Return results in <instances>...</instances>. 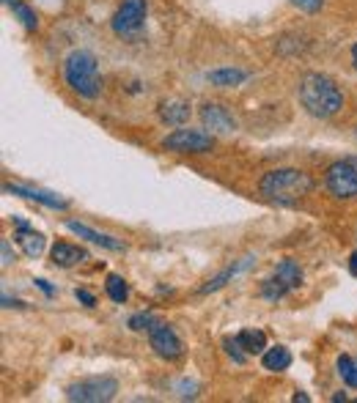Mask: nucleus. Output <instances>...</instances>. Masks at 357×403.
Here are the masks:
<instances>
[{"instance_id": "f257e3e1", "label": "nucleus", "mask_w": 357, "mask_h": 403, "mask_svg": "<svg viewBox=\"0 0 357 403\" xmlns=\"http://www.w3.org/2000/svg\"><path fill=\"white\" fill-rule=\"evenodd\" d=\"M300 101L313 118H332L344 107V91L332 77L310 72L300 80Z\"/></svg>"}, {"instance_id": "f03ea898", "label": "nucleus", "mask_w": 357, "mask_h": 403, "mask_svg": "<svg viewBox=\"0 0 357 403\" xmlns=\"http://www.w3.org/2000/svg\"><path fill=\"white\" fill-rule=\"evenodd\" d=\"M310 190H313V178L300 168H275V170H267L258 181V192L267 201L281 203V206L303 201Z\"/></svg>"}, {"instance_id": "7ed1b4c3", "label": "nucleus", "mask_w": 357, "mask_h": 403, "mask_svg": "<svg viewBox=\"0 0 357 403\" xmlns=\"http://www.w3.org/2000/svg\"><path fill=\"white\" fill-rule=\"evenodd\" d=\"M63 80L66 85L83 99H97L102 91V75H99V61L88 50L69 52L63 61Z\"/></svg>"}, {"instance_id": "20e7f679", "label": "nucleus", "mask_w": 357, "mask_h": 403, "mask_svg": "<svg viewBox=\"0 0 357 403\" xmlns=\"http://www.w3.org/2000/svg\"><path fill=\"white\" fill-rule=\"evenodd\" d=\"M327 192L338 201H352L357 198V156H344L332 162L325 173Z\"/></svg>"}, {"instance_id": "39448f33", "label": "nucleus", "mask_w": 357, "mask_h": 403, "mask_svg": "<svg viewBox=\"0 0 357 403\" xmlns=\"http://www.w3.org/2000/svg\"><path fill=\"white\" fill-rule=\"evenodd\" d=\"M119 392V381L113 376H91L80 378L66 387V398L77 403H104L113 401Z\"/></svg>"}, {"instance_id": "423d86ee", "label": "nucleus", "mask_w": 357, "mask_h": 403, "mask_svg": "<svg viewBox=\"0 0 357 403\" xmlns=\"http://www.w3.org/2000/svg\"><path fill=\"white\" fill-rule=\"evenodd\" d=\"M146 11H149L146 0H121V6L113 14V23H110L113 33L124 36V39H138L146 25Z\"/></svg>"}, {"instance_id": "0eeeda50", "label": "nucleus", "mask_w": 357, "mask_h": 403, "mask_svg": "<svg viewBox=\"0 0 357 403\" xmlns=\"http://www.w3.org/2000/svg\"><path fill=\"white\" fill-rule=\"evenodd\" d=\"M162 149L174 154H206L214 149V137L201 129H174L162 140Z\"/></svg>"}, {"instance_id": "6e6552de", "label": "nucleus", "mask_w": 357, "mask_h": 403, "mask_svg": "<svg viewBox=\"0 0 357 403\" xmlns=\"http://www.w3.org/2000/svg\"><path fill=\"white\" fill-rule=\"evenodd\" d=\"M149 346L162 359H178L184 354V346H181V340H178V335L174 332V327H168L162 321H154V327L149 329Z\"/></svg>"}, {"instance_id": "1a4fd4ad", "label": "nucleus", "mask_w": 357, "mask_h": 403, "mask_svg": "<svg viewBox=\"0 0 357 403\" xmlns=\"http://www.w3.org/2000/svg\"><path fill=\"white\" fill-rule=\"evenodd\" d=\"M201 121L209 132H220V135H229L236 129V121L226 110V104H217V101H206L201 107Z\"/></svg>"}, {"instance_id": "9d476101", "label": "nucleus", "mask_w": 357, "mask_h": 403, "mask_svg": "<svg viewBox=\"0 0 357 403\" xmlns=\"http://www.w3.org/2000/svg\"><path fill=\"white\" fill-rule=\"evenodd\" d=\"M3 190L11 192V195H20V198H25V201L42 203V206H47V209H58V211H66V209H69V201H63V198H58V195H52V192L30 190V187H17V184H3Z\"/></svg>"}, {"instance_id": "9b49d317", "label": "nucleus", "mask_w": 357, "mask_h": 403, "mask_svg": "<svg viewBox=\"0 0 357 403\" xmlns=\"http://www.w3.org/2000/svg\"><path fill=\"white\" fill-rule=\"evenodd\" d=\"M14 225H17V233H14V239H17V244L23 247L28 258H39L42 252H44V236L39 233V230H33V228L23 223V220H14Z\"/></svg>"}, {"instance_id": "f8f14e48", "label": "nucleus", "mask_w": 357, "mask_h": 403, "mask_svg": "<svg viewBox=\"0 0 357 403\" xmlns=\"http://www.w3.org/2000/svg\"><path fill=\"white\" fill-rule=\"evenodd\" d=\"M66 228L72 230V233H77L80 239H85V242H91V244H99V247H104V250H124V244L119 242V239H113V236H107V233H99V230H94V228L83 225V223H75V220H69L66 223Z\"/></svg>"}, {"instance_id": "ddd939ff", "label": "nucleus", "mask_w": 357, "mask_h": 403, "mask_svg": "<svg viewBox=\"0 0 357 403\" xmlns=\"http://www.w3.org/2000/svg\"><path fill=\"white\" fill-rule=\"evenodd\" d=\"M50 258L55 266L69 269V266H77L80 261H85L88 252L83 250V247H77V244H69V242H55L50 250Z\"/></svg>"}, {"instance_id": "4468645a", "label": "nucleus", "mask_w": 357, "mask_h": 403, "mask_svg": "<svg viewBox=\"0 0 357 403\" xmlns=\"http://www.w3.org/2000/svg\"><path fill=\"white\" fill-rule=\"evenodd\" d=\"M253 261H255L253 255H248V258L236 261L234 266H229V269H223V272H220L217 278H212V280H209V283H206V285H201V288H198V294H214V291H220V288H223L226 283H231V280L236 278L239 272H245L248 266H253Z\"/></svg>"}, {"instance_id": "2eb2a0df", "label": "nucleus", "mask_w": 357, "mask_h": 403, "mask_svg": "<svg viewBox=\"0 0 357 403\" xmlns=\"http://www.w3.org/2000/svg\"><path fill=\"white\" fill-rule=\"evenodd\" d=\"M261 365L264 371H272V373H283L291 368V352L286 346H272L261 354Z\"/></svg>"}, {"instance_id": "dca6fc26", "label": "nucleus", "mask_w": 357, "mask_h": 403, "mask_svg": "<svg viewBox=\"0 0 357 403\" xmlns=\"http://www.w3.org/2000/svg\"><path fill=\"white\" fill-rule=\"evenodd\" d=\"M190 104L187 101H162L159 104V118L168 126H181L190 118Z\"/></svg>"}, {"instance_id": "f3484780", "label": "nucleus", "mask_w": 357, "mask_h": 403, "mask_svg": "<svg viewBox=\"0 0 357 403\" xmlns=\"http://www.w3.org/2000/svg\"><path fill=\"white\" fill-rule=\"evenodd\" d=\"M206 80L217 88H236L248 80V72H242V69H214V72L206 75Z\"/></svg>"}, {"instance_id": "a211bd4d", "label": "nucleus", "mask_w": 357, "mask_h": 403, "mask_svg": "<svg viewBox=\"0 0 357 403\" xmlns=\"http://www.w3.org/2000/svg\"><path fill=\"white\" fill-rule=\"evenodd\" d=\"M239 346L245 349V354H264L267 352V335L261 329H242L236 335Z\"/></svg>"}, {"instance_id": "6ab92c4d", "label": "nucleus", "mask_w": 357, "mask_h": 403, "mask_svg": "<svg viewBox=\"0 0 357 403\" xmlns=\"http://www.w3.org/2000/svg\"><path fill=\"white\" fill-rule=\"evenodd\" d=\"M3 3L11 8V14H14V17L23 23V27H25V30H30V33H33V30L39 27V20H36L33 8H30V6H25L23 0H3Z\"/></svg>"}, {"instance_id": "aec40b11", "label": "nucleus", "mask_w": 357, "mask_h": 403, "mask_svg": "<svg viewBox=\"0 0 357 403\" xmlns=\"http://www.w3.org/2000/svg\"><path fill=\"white\" fill-rule=\"evenodd\" d=\"M289 291H291V288H289L278 275H272V278H267L261 283V297L270 299V302H281Z\"/></svg>"}, {"instance_id": "412c9836", "label": "nucleus", "mask_w": 357, "mask_h": 403, "mask_svg": "<svg viewBox=\"0 0 357 403\" xmlns=\"http://www.w3.org/2000/svg\"><path fill=\"white\" fill-rule=\"evenodd\" d=\"M104 291H107V297L113 299V302L124 304L129 299V285L124 278H119V275H107V283H104Z\"/></svg>"}, {"instance_id": "4be33fe9", "label": "nucleus", "mask_w": 357, "mask_h": 403, "mask_svg": "<svg viewBox=\"0 0 357 403\" xmlns=\"http://www.w3.org/2000/svg\"><path fill=\"white\" fill-rule=\"evenodd\" d=\"M275 275H278V278H281L291 291L303 283V269H300L294 261H281V264H278V269H275Z\"/></svg>"}, {"instance_id": "5701e85b", "label": "nucleus", "mask_w": 357, "mask_h": 403, "mask_svg": "<svg viewBox=\"0 0 357 403\" xmlns=\"http://www.w3.org/2000/svg\"><path fill=\"white\" fill-rule=\"evenodd\" d=\"M338 376L357 390V359H352L349 354H341L338 356Z\"/></svg>"}, {"instance_id": "b1692460", "label": "nucleus", "mask_w": 357, "mask_h": 403, "mask_svg": "<svg viewBox=\"0 0 357 403\" xmlns=\"http://www.w3.org/2000/svg\"><path fill=\"white\" fill-rule=\"evenodd\" d=\"M223 346H226V354H229L236 365H242V362H245V356H248V354H245V349L239 346V340H236V337H226V340H223Z\"/></svg>"}, {"instance_id": "393cba45", "label": "nucleus", "mask_w": 357, "mask_h": 403, "mask_svg": "<svg viewBox=\"0 0 357 403\" xmlns=\"http://www.w3.org/2000/svg\"><path fill=\"white\" fill-rule=\"evenodd\" d=\"M154 321H157V318H154L152 313H135V316L129 318V327L135 329V332H143V329L149 332V329L154 327Z\"/></svg>"}, {"instance_id": "a878e982", "label": "nucleus", "mask_w": 357, "mask_h": 403, "mask_svg": "<svg viewBox=\"0 0 357 403\" xmlns=\"http://www.w3.org/2000/svg\"><path fill=\"white\" fill-rule=\"evenodd\" d=\"M291 6H297L300 11H305V14H316V11H322V6H325V0H289Z\"/></svg>"}, {"instance_id": "bb28decb", "label": "nucleus", "mask_w": 357, "mask_h": 403, "mask_svg": "<svg viewBox=\"0 0 357 403\" xmlns=\"http://www.w3.org/2000/svg\"><path fill=\"white\" fill-rule=\"evenodd\" d=\"M0 255H3V266H8V264H14V252H11V247H8V239H3L0 242Z\"/></svg>"}, {"instance_id": "cd10ccee", "label": "nucleus", "mask_w": 357, "mask_h": 403, "mask_svg": "<svg viewBox=\"0 0 357 403\" xmlns=\"http://www.w3.org/2000/svg\"><path fill=\"white\" fill-rule=\"evenodd\" d=\"M75 297H77V299H80V302H83V304H85V307H94V304H97V299H94V294H88V291H83V288H77Z\"/></svg>"}, {"instance_id": "c85d7f7f", "label": "nucleus", "mask_w": 357, "mask_h": 403, "mask_svg": "<svg viewBox=\"0 0 357 403\" xmlns=\"http://www.w3.org/2000/svg\"><path fill=\"white\" fill-rule=\"evenodd\" d=\"M33 283H36V285H39V288H42V291H44L47 297H52V288H50V283H47V280L36 278V280H33Z\"/></svg>"}, {"instance_id": "c756f323", "label": "nucleus", "mask_w": 357, "mask_h": 403, "mask_svg": "<svg viewBox=\"0 0 357 403\" xmlns=\"http://www.w3.org/2000/svg\"><path fill=\"white\" fill-rule=\"evenodd\" d=\"M349 272H352V275H357V250L349 255Z\"/></svg>"}, {"instance_id": "7c9ffc66", "label": "nucleus", "mask_w": 357, "mask_h": 403, "mask_svg": "<svg viewBox=\"0 0 357 403\" xmlns=\"http://www.w3.org/2000/svg\"><path fill=\"white\" fill-rule=\"evenodd\" d=\"M291 401H294V403H297V401H300V403H308L310 398H308L305 392H294V395H291Z\"/></svg>"}, {"instance_id": "2f4dec72", "label": "nucleus", "mask_w": 357, "mask_h": 403, "mask_svg": "<svg viewBox=\"0 0 357 403\" xmlns=\"http://www.w3.org/2000/svg\"><path fill=\"white\" fill-rule=\"evenodd\" d=\"M3 304H6V307H23V302H17V299H8V297H3Z\"/></svg>"}, {"instance_id": "473e14b6", "label": "nucleus", "mask_w": 357, "mask_h": 403, "mask_svg": "<svg viewBox=\"0 0 357 403\" xmlns=\"http://www.w3.org/2000/svg\"><path fill=\"white\" fill-rule=\"evenodd\" d=\"M352 63H355V69H357V44L352 47Z\"/></svg>"}]
</instances>
